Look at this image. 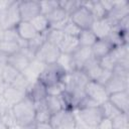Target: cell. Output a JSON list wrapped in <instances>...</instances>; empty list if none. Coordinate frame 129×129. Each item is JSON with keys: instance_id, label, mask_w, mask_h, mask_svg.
<instances>
[{"instance_id": "cell-1", "label": "cell", "mask_w": 129, "mask_h": 129, "mask_svg": "<svg viewBox=\"0 0 129 129\" xmlns=\"http://www.w3.org/2000/svg\"><path fill=\"white\" fill-rule=\"evenodd\" d=\"M11 111L17 124L23 128L28 129L35 124V106L26 96L19 103L15 104L11 108Z\"/></svg>"}, {"instance_id": "cell-2", "label": "cell", "mask_w": 129, "mask_h": 129, "mask_svg": "<svg viewBox=\"0 0 129 129\" xmlns=\"http://www.w3.org/2000/svg\"><path fill=\"white\" fill-rule=\"evenodd\" d=\"M78 123L83 126L96 128L100 121L104 118L102 111L99 107H92V108H84V109H76L74 110Z\"/></svg>"}, {"instance_id": "cell-3", "label": "cell", "mask_w": 129, "mask_h": 129, "mask_svg": "<svg viewBox=\"0 0 129 129\" xmlns=\"http://www.w3.org/2000/svg\"><path fill=\"white\" fill-rule=\"evenodd\" d=\"M49 124L52 129H78V121L72 110L62 109L52 114Z\"/></svg>"}, {"instance_id": "cell-4", "label": "cell", "mask_w": 129, "mask_h": 129, "mask_svg": "<svg viewBox=\"0 0 129 129\" xmlns=\"http://www.w3.org/2000/svg\"><path fill=\"white\" fill-rule=\"evenodd\" d=\"M60 53L61 52L57 45H54L48 41H44L43 44L36 50L34 58L44 63L45 66H48L55 63Z\"/></svg>"}, {"instance_id": "cell-5", "label": "cell", "mask_w": 129, "mask_h": 129, "mask_svg": "<svg viewBox=\"0 0 129 129\" xmlns=\"http://www.w3.org/2000/svg\"><path fill=\"white\" fill-rule=\"evenodd\" d=\"M67 73L56 63L45 66L42 73L40 74L38 81L41 82L45 87L62 82Z\"/></svg>"}, {"instance_id": "cell-6", "label": "cell", "mask_w": 129, "mask_h": 129, "mask_svg": "<svg viewBox=\"0 0 129 129\" xmlns=\"http://www.w3.org/2000/svg\"><path fill=\"white\" fill-rule=\"evenodd\" d=\"M84 91L87 97L91 98L92 100L97 102L99 105L106 102L109 97V94L105 89V86L96 81H89Z\"/></svg>"}, {"instance_id": "cell-7", "label": "cell", "mask_w": 129, "mask_h": 129, "mask_svg": "<svg viewBox=\"0 0 129 129\" xmlns=\"http://www.w3.org/2000/svg\"><path fill=\"white\" fill-rule=\"evenodd\" d=\"M18 7L21 21H31L34 17L41 14L39 1L36 0L18 1Z\"/></svg>"}, {"instance_id": "cell-8", "label": "cell", "mask_w": 129, "mask_h": 129, "mask_svg": "<svg viewBox=\"0 0 129 129\" xmlns=\"http://www.w3.org/2000/svg\"><path fill=\"white\" fill-rule=\"evenodd\" d=\"M70 20L72 22H74L82 30L90 29L93 22L95 21L91 12L85 6H83V4H82V6H80L76 11H74L70 15Z\"/></svg>"}, {"instance_id": "cell-9", "label": "cell", "mask_w": 129, "mask_h": 129, "mask_svg": "<svg viewBox=\"0 0 129 129\" xmlns=\"http://www.w3.org/2000/svg\"><path fill=\"white\" fill-rule=\"evenodd\" d=\"M129 15V3L126 0H117L114 1L113 9L107 14L106 18L109 22L114 26L118 24V22L124 17Z\"/></svg>"}, {"instance_id": "cell-10", "label": "cell", "mask_w": 129, "mask_h": 129, "mask_svg": "<svg viewBox=\"0 0 129 129\" xmlns=\"http://www.w3.org/2000/svg\"><path fill=\"white\" fill-rule=\"evenodd\" d=\"M45 16L48 20L50 28H55L60 30H62L66 23L70 20V15L59 6L53 9L50 13H48Z\"/></svg>"}, {"instance_id": "cell-11", "label": "cell", "mask_w": 129, "mask_h": 129, "mask_svg": "<svg viewBox=\"0 0 129 129\" xmlns=\"http://www.w3.org/2000/svg\"><path fill=\"white\" fill-rule=\"evenodd\" d=\"M105 89L109 95L122 92V91H128L129 78H123V77H119L112 74V77L105 85Z\"/></svg>"}, {"instance_id": "cell-12", "label": "cell", "mask_w": 129, "mask_h": 129, "mask_svg": "<svg viewBox=\"0 0 129 129\" xmlns=\"http://www.w3.org/2000/svg\"><path fill=\"white\" fill-rule=\"evenodd\" d=\"M25 96L28 99H30L34 104L39 103V102L43 101L45 99V97L47 96L46 87L41 82H39L37 80L34 83L30 84L29 88L27 89V91L25 93Z\"/></svg>"}, {"instance_id": "cell-13", "label": "cell", "mask_w": 129, "mask_h": 129, "mask_svg": "<svg viewBox=\"0 0 129 129\" xmlns=\"http://www.w3.org/2000/svg\"><path fill=\"white\" fill-rule=\"evenodd\" d=\"M72 60H73V66L75 70H82L84 64L93 56L91 47H84V46H79L72 54Z\"/></svg>"}, {"instance_id": "cell-14", "label": "cell", "mask_w": 129, "mask_h": 129, "mask_svg": "<svg viewBox=\"0 0 129 129\" xmlns=\"http://www.w3.org/2000/svg\"><path fill=\"white\" fill-rule=\"evenodd\" d=\"M108 101L113 104L121 113L128 114L129 110V92L122 91L109 95Z\"/></svg>"}, {"instance_id": "cell-15", "label": "cell", "mask_w": 129, "mask_h": 129, "mask_svg": "<svg viewBox=\"0 0 129 129\" xmlns=\"http://www.w3.org/2000/svg\"><path fill=\"white\" fill-rule=\"evenodd\" d=\"M90 29L94 32V34L98 39H105L112 31L113 25L109 22L107 18H104L100 20H95Z\"/></svg>"}, {"instance_id": "cell-16", "label": "cell", "mask_w": 129, "mask_h": 129, "mask_svg": "<svg viewBox=\"0 0 129 129\" xmlns=\"http://www.w3.org/2000/svg\"><path fill=\"white\" fill-rule=\"evenodd\" d=\"M31 60L24 54L22 50H19L9 56H7V64L13 67L19 73H22L29 64Z\"/></svg>"}, {"instance_id": "cell-17", "label": "cell", "mask_w": 129, "mask_h": 129, "mask_svg": "<svg viewBox=\"0 0 129 129\" xmlns=\"http://www.w3.org/2000/svg\"><path fill=\"white\" fill-rule=\"evenodd\" d=\"M5 14H6V27L5 28L15 27L21 21L18 1H11L8 7L6 8Z\"/></svg>"}, {"instance_id": "cell-18", "label": "cell", "mask_w": 129, "mask_h": 129, "mask_svg": "<svg viewBox=\"0 0 129 129\" xmlns=\"http://www.w3.org/2000/svg\"><path fill=\"white\" fill-rule=\"evenodd\" d=\"M83 71L86 76L88 77V79L90 81H97L99 76L101 75L103 69L100 67V63H99V59L92 56L83 67V69L81 70Z\"/></svg>"}, {"instance_id": "cell-19", "label": "cell", "mask_w": 129, "mask_h": 129, "mask_svg": "<svg viewBox=\"0 0 129 129\" xmlns=\"http://www.w3.org/2000/svg\"><path fill=\"white\" fill-rule=\"evenodd\" d=\"M44 67H45L44 63H42V62H40V61H38L37 59L34 58L29 62L28 67L22 72V74L32 84V83H34L35 81L38 80V78H39L40 74L42 73Z\"/></svg>"}, {"instance_id": "cell-20", "label": "cell", "mask_w": 129, "mask_h": 129, "mask_svg": "<svg viewBox=\"0 0 129 129\" xmlns=\"http://www.w3.org/2000/svg\"><path fill=\"white\" fill-rule=\"evenodd\" d=\"M2 98L6 102L8 107L12 108L15 104L19 103L21 100H23L25 98V93L16 90L12 86H7L4 90V92H3Z\"/></svg>"}, {"instance_id": "cell-21", "label": "cell", "mask_w": 129, "mask_h": 129, "mask_svg": "<svg viewBox=\"0 0 129 129\" xmlns=\"http://www.w3.org/2000/svg\"><path fill=\"white\" fill-rule=\"evenodd\" d=\"M113 47L114 46L105 38V39H98L94 43V45L91 47V50H92L93 56L100 59L106 56L107 54H109L113 49Z\"/></svg>"}, {"instance_id": "cell-22", "label": "cell", "mask_w": 129, "mask_h": 129, "mask_svg": "<svg viewBox=\"0 0 129 129\" xmlns=\"http://www.w3.org/2000/svg\"><path fill=\"white\" fill-rule=\"evenodd\" d=\"M15 29L19 35V37L23 40L29 41L32 38H34L38 33L30 23V21H20L16 26Z\"/></svg>"}, {"instance_id": "cell-23", "label": "cell", "mask_w": 129, "mask_h": 129, "mask_svg": "<svg viewBox=\"0 0 129 129\" xmlns=\"http://www.w3.org/2000/svg\"><path fill=\"white\" fill-rule=\"evenodd\" d=\"M83 6H85L94 17V20H100L104 19L107 16V12L102 7L100 0H94V1H83Z\"/></svg>"}, {"instance_id": "cell-24", "label": "cell", "mask_w": 129, "mask_h": 129, "mask_svg": "<svg viewBox=\"0 0 129 129\" xmlns=\"http://www.w3.org/2000/svg\"><path fill=\"white\" fill-rule=\"evenodd\" d=\"M60 52L61 53H67V54H72L79 46V40L78 37L76 36H70V35H66L63 36L62 40L60 41V43L57 45Z\"/></svg>"}, {"instance_id": "cell-25", "label": "cell", "mask_w": 129, "mask_h": 129, "mask_svg": "<svg viewBox=\"0 0 129 129\" xmlns=\"http://www.w3.org/2000/svg\"><path fill=\"white\" fill-rule=\"evenodd\" d=\"M35 106V123H49L51 113L44 104V100L34 104Z\"/></svg>"}, {"instance_id": "cell-26", "label": "cell", "mask_w": 129, "mask_h": 129, "mask_svg": "<svg viewBox=\"0 0 129 129\" xmlns=\"http://www.w3.org/2000/svg\"><path fill=\"white\" fill-rule=\"evenodd\" d=\"M78 40H79L80 46L92 47L94 43L98 40V38L96 37V35L91 29H83L78 35Z\"/></svg>"}, {"instance_id": "cell-27", "label": "cell", "mask_w": 129, "mask_h": 129, "mask_svg": "<svg viewBox=\"0 0 129 129\" xmlns=\"http://www.w3.org/2000/svg\"><path fill=\"white\" fill-rule=\"evenodd\" d=\"M19 75H20V73L17 70H15L13 67L6 63L1 70V77L0 78L4 84H6L7 86H10Z\"/></svg>"}, {"instance_id": "cell-28", "label": "cell", "mask_w": 129, "mask_h": 129, "mask_svg": "<svg viewBox=\"0 0 129 129\" xmlns=\"http://www.w3.org/2000/svg\"><path fill=\"white\" fill-rule=\"evenodd\" d=\"M30 23L32 24V26L34 27V29L36 30L37 33H46L47 30L50 28L46 16L42 15V14H39L36 17H34L30 21Z\"/></svg>"}, {"instance_id": "cell-29", "label": "cell", "mask_w": 129, "mask_h": 129, "mask_svg": "<svg viewBox=\"0 0 129 129\" xmlns=\"http://www.w3.org/2000/svg\"><path fill=\"white\" fill-rule=\"evenodd\" d=\"M44 104L51 115L63 109L59 96H46L44 99Z\"/></svg>"}, {"instance_id": "cell-30", "label": "cell", "mask_w": 129, "mask_h": 129, "mask_svg": "<svg viewBox=\"0 0 129 129\" xmlns=\"http://www.w3.org/2000/svg\"><path fill=\"white\" fill-rule=\"evenodd\" d=\"M110 54L116 60V64L125 58H129V44H122L119 46H114Z\"/></svg>"}, {"instance_id": "cell-31", "label": "cell", "mask_w": 129, "mask_h": 129, "mask_svg": "<svg viewBox=\"0 0 129 129\" xmlns=\"http://www.w3.org/2000/svg\"><path fill=\"white\" fill-rule=\"evenodd\" d=\"M100 109L102 111V114H103V117L104 118H108V119H113L115 118L117 115L121 114V112L113 105L111 104L108 100L106 102H104L103 104L100 105Z\"/></svg>"}, {"instance_id": "cell-32", "label": "cell", "mask_w": 129, "mask_h": 129, "mask_svg": "<svg viewBox=\"0 0 129 129\" xmlns=\"http://www.w3.org/2000/svg\"><path fill=\"white\" fill-rule=\"evenodd\" d=\"M20 50V46L18 42L15 41H7L0 40V51L3 52L6 56H9Z\"/></svg>"}, {"instance_id": "cell-33", "label": "cell", "mask_w": 129, "mask_h": 129, "mask_svg": "<svg viewBox=\"0 0 129 129\" xmlns=\"http://www.w3.org/2000/svg\"><path fill=\"white\" fill-rule=\"evenodd\" d=\"M45 36H46V41H48L54 45H58L60 43V41L62 40L64 33L60 29L49 28L47 30V32L45 33Z\"/></svg>"}, {"instance_id": "cell-34", "label": "cell", "mask_w": 129, "mask_h": 129, "mask_svg": "<svg viewBox=\"0 0 129 129\" xmlns=\"http://www.w3.org/2000/svg\"><path fill=\"white\" fill-rule=\"evenodd\" d=\"M55 63L57 66H59L66 73H71V72L75 71L71 54L60 53V55H59V57H58V59H57V61Z\"/></svg>"}, {"instance_id": "cell-35", "label": "cell", "mask_w": 129, "mask_h": 129, "mask_svg": "<svg viewBox=\"0 0 129 129\" xmlns=\"http://www.w3.org/2000/svg\"><path fill=\"white\" fill-rule=\"evenodd\" d=\"M58 4H59V7H61L69 15H71L80 6H82L83 1H78V0H61V1H58Z\"/></svg>"}, {"instance_id": "cell-36", "label": "cell", "mask_w": 129, "mask_h": 129, "mask_svg": "<svg viewBox=\"0 0 129 129\" xmlns=\"http://www.w3.org/2000/svg\"><path fill=\"white\" fill-rule=\"evenodd\" d=\"M30 84H31V83L27 80V78H26L22 73H20V75L15 79V81H14L10 86H12L13 88H15L16 90H18V91H20V92L26 93V91H27V89L29 88Z\"/></svg>"}, {"instance_id": "cell-37", "label": "cell", "mask_w": 129, "mask_h": 129, "mask_svg": "<svg viewBox=\"0 0 129 129\" xmlns=\"http://www.w3.org/2000/svg\"><path fill=\"white\" fill-rule=\"evenodd\" d=\"M112 125L113 129H124L129 127V119H128V114L126 113H121L117 115L115 118L112 119Z\"/></svg>"}, {"instance_id": "cell-38", "label": "cell", "mask_w": 129, "mask_h": 129, "mask_svg": "<svg viewBox=\"0 0 129 129\" xmlns=\"http://www.w3.org/2000/svg\"><path fill=\"white\" fill-rule=\"evenodd\" d=\"M44 41H46L45 33H38L34 38L28 41V48L33 52H36V50L43 44Z\"/></svg>"}, {"instance_id": "cell-39", "label": "cell", "mask_w": 129, "mask_h": 129, "mask_svg": "<svg viewBox=\"0 0 129 129\" xmlns=\"http://www.w3.org/2000/svg\"><path fill=\"white\" fill-rule=\"evenodd\" d=\"M40 4V13L42 15H47L50 13L53 9L59 6L58 1H52V0H46V1H39Z\"/></svg>"}, {"instance_id": "cell-40", "label": "cell", "mask_w": 129, "mask_h": 129, "mask_svg": "<svg viewBox=\"0 0 129 129\" xmlns=\"http://www.w3.org/2000/svg\"><path fill=\"white\" fill-rule=\"evenodd\" d=\"M20 39L15 27H10V28H5L2 33V38L1 40H7V41H15L18 42Z\"/></svg>"}, {"instance_id": "cell-41", "label": "cell", "mask_w": 129, "mask_h": 129, "mask_svg": "<svg viewBox=\"0 0 129 129\" xmlns=\"http://www.w3.org/2000/svg\"><path fill=\"white\" fill-rule=\"evenodd\" d=\"M62 31L66 35H70V36H76L78 37V35L80 34V32L82 31V29L80 27H78L74 22H72L71 20H69L66 25L62 28Z\"/></svg>"}, {"instance_id": "cell-42", "label": "cell", "mask_w": 129, "mask_h": 129, "mask_svg": "<svg viewBox=\"0 0 129 129\" xmlns=\"http://www.w3.org/2000/svg\"><path fill=\"white\" fill-rule=\"evenodd\" d=\"M99 63L100 67L104 70H108V71H113V69L116 66V60L114 59V57L109 53L106 56L102 57L99 59Z\"/></svg>"}, {"instance_id": "cell-43", "label": "cell", "mask_w": 129, "mask_h": 129, "mask_svg": "<svg viewBox=\"0 0 129 129\" xmlns=\"http://www.w3.org/2000/svg\"><path fill=\"white\" fill-rule=\"evenodd\" d=\"M64 92V85L62 82L50 85L46 87L47 96H60Z\"/></svg>"}, {"instance_id": "cell-44", "label": "cell", "mask_w": 129, "mask_h": 129, "mask_svg": "<svg viewBox=\"0 0 129 129\" xmlns=\"http://www.w3.org/2000/svg\"><path fill=\"white\" fill-rule=\"evenodd\" d=\"M100 105L97 103V102H95L94 100H92L91 98H89V97H87L86 95H85V97L79 102V104H78V106H77V108L76 109H84V108H92V107H99ZM75 109V110H76Z\"/></svg>"}, {"instance_id": "cell-45", "label": "cell", "mask_w": 129, "mask_h": 129, "mask_svg": "<svg viewBox=\"0 0 129 129\" xmlns=\"http://www.w3.org/2000/svg\"><path fill=\"white\" fill-rule=\"evenodd\" d=\"M111 77H112V71H108V70H104L103 69L101 75L99 76V78H98V80L96 82H98V83H100V84H102V85L105 86L106 83L110 80Z\"/></svg>"}, {"instance_id": "cell-46", "label": "cell", "mask_w": 129, "mask_h": 129, "mask_svg": "<svg viewBox=\"0 0 129 129\" xmlns=\"http://www.w3.org/2000/svg\"><path fill=\"white\" fill-rule=\"evenodd\" d=\"M96 129H113L112 120L108 118H103L96 127Z\"/></svg>"}, {"instance_id": "cell-47", "label": "cell", "mask_w": 129, "mask_h": 129, "mask_svg": "<svg viewBox=\"0 0 129 129\" xmlns=\"http://www.w3.org/2000/svg\"><path fill=\"white\" fill-rule=\"evenodd\" d=\"M100 3L102 5V7L105 9V11L107 12V14L113 9L114 7V1H110V0H100Z\"/></svg>"}, {"instance_id": "cell-48", "label": "cell", "mask_w": 129, "mask_h": 129, "mask_svg": "<svg viewBox=\"0 0 129 129\" xmlns=\"http://www.w3.org/2000/svg\"><path fill=\"white\" fill-rule=\"evenodd\" d=\"M7 63V56L0 51V68H3Z\"/></svg>"}, {"instance_id": "cell-49", "label": "cell", "mask_w": 129, "mask_h": 129, "mask_svg": "<svg viewBox=\"0 0 129 129\" xmlns=\"http://www.w3.org/2000/svg\"><path fill=\"white\" fill-rule=\"evenodd\" d=\"M11 1H4V0H0V11L6 9L8 7V5L10 4Z\"/></svg>"}, {"instance_id": "cell-50", "label": "cell", "mask_w": 129, "mask_h": 129, "mask_svg": "<svg viewBox=\"0 0 129 129\" xmlns=\"http://www.w3.org/2000/svg\"><path fill=\"white\" fill-rule=\"evenodd\" d=\"M78 129H96V128H90V127H86V126H83V125H81L80 123H78Z\"/></svg>"}, {"instance_id": "cell-51", "label": "cell", "mask_w": 129, "mask_h": 129, "mask_svg": "<svg viewBox=\"0 0 129 129\" xmlns=\"http://www.w3.org/2000/svg\"><path fill=\"white\" fill-rule=\"evenodd\" d=\"M0 129H8V128H7V126H6V125H5L1 120H0Z\"/></svg>"}, {"instance_id": "cell-52", "label": "cell", "mask_w": 129, "mask_h": 129, "mask_svg": "<svg viewBox=\"0 0 129 129\" xmlns=\"http://www.w3.org/2000/svg\"><path fill=\"white\" fill-rule=\"evenodd\" d=\"M124 129H129V127H128V128H124Z\"/></svg>"}, {"instance_id": "cell-53", "label": "cell", "mask_w": 129, "mask_h": 129, "mask_svg": "<svg viewBox=\"0 0 129 129\" xmlns=\"http://www.w3.org/2000/svg\"><path fill=\"white\" fill-rule=\"evenodd\" d=\"M51 129H52V128H51Z\"/></svg>"}]
</instances>
